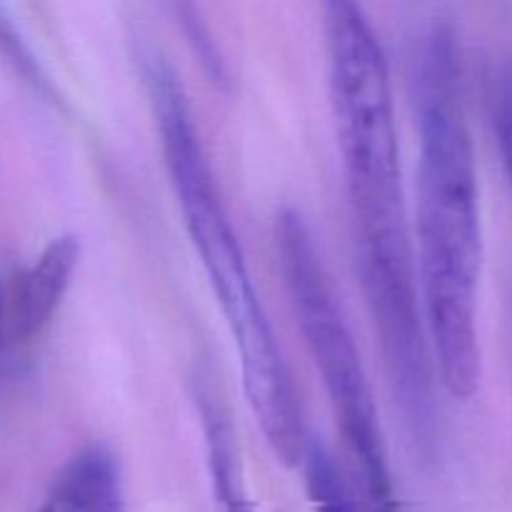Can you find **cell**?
Segmentation results:
<instances>
[{
  "label": "cell",
  "mask_w": 512,
  "mask_h": 512,
  "mask_svg": "<svg viewBox=\"0 0 512 512\" xmlns=\"http://www.w3.org/2000/svg\"><path fill=\"white\" fill-rule=\"evenodd\" d=\"M323 38L365 303L405 425L420 445H428L435 425L433 380L408 235L388 58L363 8L348 0L323 8Z\"/></svg>",
  "instance_id": "6da1fadb"
},
{
  "label": "cell",
  "mask_w": 512,
  "mask_h": 512,
  "mask_svg": "<svg viewBox=\"0 0 512 512\" xmlns=\"http://www.w3.org/2000/svg\"><path fill=\"white\" fill-rule=\"evenodd\" d=\"M420 130L418 265L440 383L455 400L480 388L478 290L483 230L475 148L455 30L430 23L410 55Z\"/></svg>",
  "instance_id": "7a4b0ae2"
},
{
  "label": "cell",
  "mask_w": 512,
  "mask_h": 512,
  "mask_svg": "<svg viewBox=\"0 0 512 512\" xmlns=\"http://www.w3.org/2000/svg\"><path fill=\"white\" fill-rule=\"evenodd\" d=\"M143 75L185 230L198 250L238 350L245 398L270 453L288 468L303 465L310 438L305 433L293 375L253 285L223 193L215 183L213 165L200 143L188 95L168 60L158 53L145 55Z\"/></svg>",
  "instance_id": "3957f363"
},
{
  "label": "cell",
  "mask_w": 512,
  "mask_h": 512,
  "mask_svg": "<svg viewBox=\"0 0 512 512\" xmlns=\"http://www.w3.org/2000/svg\"><path fill=\"white\" fill-rule=\"evenodd\" d=\"M275 250L295 323L328 395L340 440L353 460L350 480L370 510L398 512L373 388L313 228L300 210L283 208L275 215Z\"/></svg>",
  "instance_id": "277c9868"
},
{
  "label": "cell",
  "mask_w": 512,
  "mask_h": 512,
  "mask_svg": "<svg viewBox=\"0 0 512 512\" xmlns=\"http://www.w3.org/2000/svg\"><path fill=\"white\" fill-rule=\"evenodd\" d=\"M80 260V243L75 235H60L55 238L33 268L23 275L13 300V333L15 338L28 340L38 335L50 323L58 310L70 278Z\"/></svg>",
  "instance_id": "5b68a950"
},
{
  "label": "cell",
  "mask_w": 512,
  "mask_h": 512,
  "mask_svg": "<svg viewBox=\"0 0 512 512\" xmlns=\"http://www.w3.org/2000/svg\"><path fill=\"white\" fill-rule=\"evenodd\" d=\"M123 478L105 448H85L65 463L38 512H120Z\"/></svg>",
  "instance_id": "8992f818"
},
{
  "label": "cell",
  "mask_w": 512,
  "mask_h": 512,
  "mask_svg": "<svg viewBox=\"0 0 512 512\" xmlns=\"http://www.w3.org/2000/svg\"><path fill=\"white\" fill-rule=\"evenodd\" d=\"M303 473L315 512H375L360 498L350 475L335 463L333 453L318 440L308 443Z\"/></svg>",
  "instance_id": "52a82bcc"
},
{
  "label": "cell",
  "mask_w": 512,
  "mask_h": 512,
  "mask_svg": "<svg viewBox=\"0 0 512 512\" xmlns=\"http://www.w3.org/2000/svg\"><path fill=\"white\" fill-rule=\"evenodd\" d=\"M493 125L512 190V68H505L493 83Z\"/></svg>",
  "instance_id": "ba28073f"
},
{
  "label": "cell",
  "mask_w": 512,
  "mask_h": 512,
  "mask_svg": "<svg viewBox=\"0 0 512 512\" xmlns=\"http://www.w3.org/2000/svg\"><path fill=\"white\" fill-rule=\"evenodd\" d=\"M180 20H183L185 30H188L190 40H195V43H193L195 48H198V40H200V55H203L205 68H208L210 73L215 75V78L223 80L225 78V63L218 58V55H215V43L210 40V35L205 33L203 25H200L195 18H180Z\"/></svg>",
  "instance_id": "9c48e42d"
},
{
  "label": "cell",
  "mask_w": 512,
  "mask_h": 512,
  "mask_svg": "<svg viewBox=\"0 0 512 512\" xmlns=\"http://www.w3.org/2000/svg\"><path fill=\"white\" fill-rule=\"evenodd\" d=\"M0 323H3V298H0Z\"/></svg>",
  "instance_id": "30bf717a"
}]
</instances>
